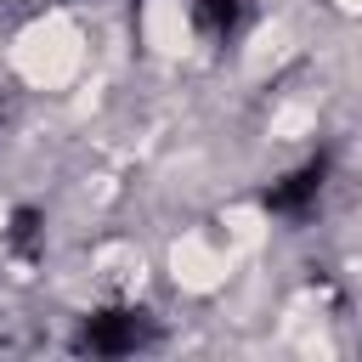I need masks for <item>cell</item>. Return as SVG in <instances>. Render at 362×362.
I'll list each match as a JSON object with an SVG mask.
<instances>
[{
  "instance_id": "1",
  "label": "cell",
  "mask_w": 362,
  "mask_h": 362,
  "mask_svg": "<svg viewBox=\"0 0 362 362\" xmlns=\"http://www.w3.org/2000/svg\"><path fill=\"white\" fill-rule=\"evenodd\" d=\"M153 339H158V328H153L147 311H102V317H90L79 328L74 345L90 351V356H130V351H141Z\"/></svg>"
},
{
  "instance_id": "2",
  "label": "cell",
  "mask_w": 362,
  "mask_h": 362,
  "mask_svg": "<svg viewBox=\"0 0 362 362\" xmlns=\"http://www.w3.org/2000/svg\"><path fill=\"white\" fill-rule=\"evenodd\" d=\"M322 187H328V158H305L300 170H288L283 181H272L266 209H272V215H283V221H300V215H311V209H317Z\"/></svg>"
},
{
  "instance_id": "3",
  "label": "cell",
  "mask_w": 362,
  "mask_h": 362,
  "mask_svg": "<svg viewBox=\"0 0 362 362\" xmlns=\"http://www.w3.org/2000/svg\"><path fill=\"white\" fill-rule=\"evenodd\" d=\"M187 11L204 40H232L243 28V0H187Z\"/></svg>"
}]
</instances>
